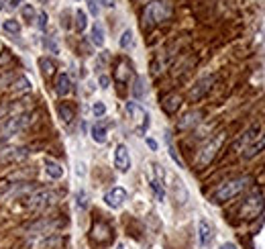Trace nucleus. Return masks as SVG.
Returning a JSON list of instances; mask_svg holds the SVG:
<instances>
[{"label": "nucleus", "instance_id": "nucleus-1", "mask_svg": "<svg viewBox=\"0 0 265 249\" xmlns=\"http://www.w3.org/2000/svg\"><path fill=\"white\" fill-rule=\"evenodd\" d=\"M172 17V4L165 0H153L143 10V27H153Z\"/></svg>", "mask_w": 265, "mask_h": 249}, {"label": "nucleus", "instance_id": "nucleus-2", "mask_svg": "<svg viewBox=\"0 0 265 249\" xmlns=\"http://www.w3.org/2000/svg\"><path fill=\"white\" fill-rule=\"evenodd\" d=\"M33 123V115L31 113H21L15 117H8L4 121V124L0 127V139H8V137H15L17 133L25 131L29 124Z\"/></svg>", "mask_w": 265, "mask_h": 249}, {"label": "nucleus", "instance_id": "nucleus-3", "mask_svg": "<svg viewBox=\"0 0 265 249\" xmlns=\"http://www.w3.org/2000/svg\"><path fill=\"white\" fill-rule=\"evenodd\" d=\"M249 184V178H235V180H229V182L222 184L214 194H212V200L214 202H227L235 196H239L241 192L245 190V186Z\"/></svg>", "mask_w": 265, "mask_h": 249}, {"label": "nucleus", "instance_id": "nucleus-4", "mask_svg": "<svg viewBox=\"0 0 265 249\" xmlns=\"http://www.w3.org/2000/svg\"><path fill=\"white\" fill-rule=\"evenodd\" d=\"M59 243V235L53 231H37L27 237V245L31 249H51Z\"/></svg>", "mask_w": 265, "mask_h": 249}, {"label": "nucleus", "instance_id": "nucleus-5", "mask_svg": "<svg viewBox=\"0 0 265 249\" xmlns=\"http://www.w3.org/2000/svg\"><path fill=\"white\" fill-rule=\"evenodd\" d=\"M222 139H225V135L222 133H218L212 141H208L204 147H202V151H200V156H198V165L200 168H204V165H208L214 157H216V151L220 149V145H222Z\"/></svg>", "mask_w": 265, "mask_h": 249}, {"label": "nucleus", "instance_id": "nucleus-6", "mask_svg": "<svg viewBox=\"0 0 265 249\" xmlns=\"http://www.w3.org/2000/svg\"><path fill=\"white\" fill-rule=\"evenodd\" d=\"M55 200H58V194H55V192H51V190H39V192H35V194H31L29 209L43 211V209H47V206L55 204Z\"/></svg>", "mask_w": 265, "mask_h": 249}, {"label": "nucleus", "instance_id": "nucleus-7", "mask_svg": "<svg viewBox=\"0 0 265 249\" xmlns=\"http://www.w3.org/2000/svg\"><path fill=\"white\" fill-rule=\"evenodd\" d=\"M127 113L133 117V123L137 124V133L139 135H143L145 131H147V127H149V115L143 110V106H139L137 102H129L127 104Z\"/></svg>", "mask_w": 265, "mask_h": 249}, {"label": "nucleus", "instance_id": "nucleus-8", "mask_svg": "<svg viewBox=\"0 0 265 249\" xmlns=\"http://www.w3.org/2000/svg\"><path fill=\"white\" fill-rule=\"evenodd\" d=\"M261 209H263V196L259 194V192H255L253 196H249V198L245 200L243 209H241V217L253 218V217H257V215L261 213Z\"/></svg>", "mask_w": 265, "mask_h": 249}, {"label": "nucleus", "instance_id": "nucleus-9", "mask_svg": "<svg viewBox=\"0 0 265 249\" xmlns=\"http://www.w3.org/2000/svg\"><path fill=\"white\" fill-rule=\"evenodd\" d=\"M115 168L122 174L131 170V156H129V149L124 143H118L115 149Z\"/></svg>", "mask_w": 265, "mask_h": 249}, {"label": "nucleus", "instance_id": "nucleus-10", "mask_svg": "<svg viewBox=\"0 0 265 249\" xmlns=\"http://www.w3.org/2000/svg\"><path fill=\"white\" fill-rule=\"evenodd\" d=\"M214 80H216L214 76H206V78L198 80V82H196V86H194V88L190 90V100H192V102H198L200 98H204V94L212 88Z\"/></svg>", "mask_w": 265, "mask_h": 249}, {"label": "nucleus", "instance_id": "nucleus-11", "mask_svg": "<svg viewBox=\"0 0 265 249\" xmlns=\"http://www.w3.org/2000/svg\"><path fill=\"white\" fill-rule=\"evenodd\" d=\"M127 196H129L127 190L117 186V188L108 190L104 194V202H106V206H110V209H120V206L124 204V200H127Z\"/></svg>", "mask_w": 265, "mask_h": 249}, {"label": "nucleus", "instance_id": "nucleus-12", "mask_svg": "<svg viewBox=\"0 0 265 249\" xmlns=\"http://www.w3.org/2000/svg\"><path fill=\"white\" fill-rule=\"evenodd\" d=\"M29 157V149L27 147H8L0 154V159L2 161H23Z\"/></svg>", "mask_w": 265, "mask_h": 249}, {"label": "nucleus", "instance_id": "nucleus-13", "mask_svg": "<svg viewBox=\"0 0 265 249\" xmlns=\"http://www.w3.org/2000/svg\"><path fill=\"white\" fill-rule=\"evenodd\" d=\"M212 227H210V223L208 220H204V218H200L198 220V239H200V245L202 247H208L212 243Z\"/></svg>", "mask_w": 265, "mask_h": 249}, {"label": "nucleus", "instance_id": "nucleus-14", "mask_svg": "<svg viewBox=\"0 0 265 249\" xmlns=\"http://www.w3.org/2000/svg\"><path fill=\"white\" fill-rule=\"evenodd\" d=\"M72 92V80H69L67 74H58L55 78V94L58 96H67Z\"/></svg>", "mask_w": 265, "mask_h": 249}, {"label": "nucleus", "instance_id": "nucleus-15", "mask_svg": "<svg viewBox=\"0 0 265 249\" xmlns=\"http://www.w3.org/2000/svg\"><path fill=\"white\" fill-rule=\"evenodd\" d=\"M161 106H163V110H165L167 115H174L176 110L182 106V98H179L177 94H167L165 98L161 100Z\"/></svg>", "mask_w": 265, "mask_h": 249}, {"label": "nucleus", "instance_id": "nucleus-16", "mask_svg": "<svg viewBox=\"0 0 265 249\" xmlns=\"http://www.w3.org/2000/svg\"><path fill=\"white\" fill-rule=\"evenodd\" d=\"M43 163H45V172H47V176H49V178L59 180V178L63 176V168H61V165H59L58 161H53V159H45Z\"/></svg>", "mask_w": 265, "mask_h": 249}, {"label": "nucleus", "instance_id": "nucleus-17", "mask_svg": "<svg viewBox=\"0 0 265 249\" xmlns=\"http://www.w3.org/2000/svg\"><path fill=\"white\" fill-rule=\"evenodd\" d=\"M90 39L96 47H102L104 45V29L100 23H94L92 25V31H90Z\"/></svg>", "mask_w": 265, "mask_h": 249}, {"label": "nucleus", "instance_id": "nucleus-18", "mask_svg": "<svg viewBox=\"0 0 265 249\" xmlns=\"http://www.w3.org/2000/svg\"><path fill=\"white\" fill-rule=\"evenodd\" d=\"M149 182H151V190H153V194H155V198H157V200H163V198H165V188H163V184H161V174H159V178L151 176Z\"/></svg>", "mask_w": 265, "mask_h": 249}, {"label": "nucleus", "instance_id": "nucleus-19", "mask_svg": "<svg viewBox=\"0 0 265 249\" xmlns=\"http://www.w3.org/2000/svg\"><path fill=\"white\" fill-rule=\"evenodd\" d=\"M263 149H265V133L261 135V141L257 139V141H255L253 145H249V149L245 151V157H247V159H251V157H255V156L259 154V151H263Z\"/></svg>", "mask_w": 265, "mask_h": 249}, {"label": "nucleus", "instance_id": "nucleus-20", "mask_svg": "<svg viewBox=\"0 0 265 249\" xmlns=\"http://www.w3.org/2000/svg\"><path fill=\"white\" fill-rule=\"evenodd\" d=\"M58 113H59V117H61L65 123H69V121L74 119V106L67 104V102H59V104H58Z\"/></svg>", "mask_w": 265, "mask_h": 249}, {"label": "nucleus", "instance_id": "nucleus-21", "mask_svg": "<svg viewBox=\"0 0 265 249\" xmlns=\"http://www.w3.org/2000/svg\"><path fill=\"white\" fill-rule=\"evenodd\" d=\"M92 139L96 143H106V139H108L106 127H102V124H94V127H92Z\"/></svg>", "mask_w": 265, "mask_h": 249}, {"label": "nucleus", "instance_id": "nucleus-22", "mask_svg": "<svg viewBox=\"0 0 265 249\" xmlns=\"http://www.w3.org/2000/svg\"><path fill=\"white\" fill-rule=\"evenodd\" d=\"M2 29H4L6 33H10V35H19V33H21V25H19V21H15V19H8V21L2 23Z\"/></svg>", "mask_w": 265, "mask_h": 249}, {"label": "nucleus", "instance_id": "nucleus-23", "mask_svg": "<svg viewBox=\"0 0 265 249\" xmlns=\"http://www.w3.org/2000/svg\"><path fill=\"white\" fill-rule=\"evenodd\" d=\"M257 133H259V124H253L247 133H245V137L239 141V145H249L251 141H255V137H257Z\"/></svg>", "mask_w": 265, "mask_h": 249}, {"label": "nucleus", "instance_id": "nucleus-24", "mask_svg": "<svg viewBox=\"0 0 265 249\" xmlns=\"http://www.w3.org/2000/svg\"><path fill=\"white\" fill-rule=\"evenodd\" d=\"M39 67L43 70V76L47 78V76H51V74H53L55 63H53L51 60H47V58H41V60H39Z\"/></svg>", "mask_w": 265, "mask_h": 249}, {"label": "nucleus", "instance_id": "nucleus-25", "mask_svg": "<svg viewBox=\"0 0 265 249\" xmlns=\"http://www.w3.org/2000/svg\"><path fill=\"white\" fill-rule=\"evenodd\" d=\"M118 45H120L122 49H129V47H133V31H131V29L122 31L120 41H118Z\"/></svg>", "mask_w": 265, "mask_h": 249}, {"label": "nucleus", "instance_id": "nucleus-26", "mask_svg": "<svg viewBox=\"0 0 265 249\" xmlns=\"http://www.w3.org/2000/svg\"><path fill=\"white\" fill-rule=\"evenodd\" d=\"M88 27V19H86V12L84 10H76V29L82 33L84 29Z\"/></svg>", "mask_w": 265, "mask_h": 249}, {"label": "nucleus", "instance_id": "nucleus-27", "mask_svg": "<svg viewBox=\"0 0 265 249\" xmlns=\"http://www.w3.org/2000/svg\"><path fill=\"white\" fill-rule=\"evenodd\" d=\"M133 94H135V98H143V94H145V82H143V78H137L135 80Z\"/></svg>", "mask_w": 265, "mask_h": 249}, {"label": "nucleus", "instance_id": "nucleus-28", "mask_svg": "<svg viewBox=\"0 0 265 249\" xmlns=\"http://www.w3.org/2000/svg\"><path fill=\"white\" fill-rule=\"evenodd\" d=\"M76 204H78L80 211H84L88 206V196H86V192H84V190H80L78 194H76Z\"/></svg>", "mask_w": 265, "mask_h": 249}, {"label": "nucleus", "instance_id": "nucleus-29", "mask_svg": "<svg viewBox=\"0 0 265 249\" xmlns=\"http://www.w3.org/2000/svg\"><path fill=\"white\" fill-rule=\"evenodd\" d=\"M12 90H31V82L27 78H19L15 84H12Z\"/></svg>", "mask_w": 265, "mask_h": 249}, {"label": "nucleus", "instance_id": "nucleus-30", "mask_svg": "<svg viewBox=\"0 0 265 249\" xmlns=\"http://www.w3.org/2000/svg\"><path fill=\"white\" fill-rule=\"evenodd\" d=\"M127 74H131L129 63H120V65H118V72H117V78H118L120 82H124V80H127Z\"/></svg>", "mask_w": 265, "mask_h": 249}, {"label": "nucleus", "instance_id": "nucleus-31", "mask_svg": "<svg viewBox=\"0 0 265 249\" xmlns=\"http://www.w3.org/2000/svg\"><path fill=\"white\" fill-rule=\"evenodd\" d=\"M37 27L41 31H45L47 29V12L45 10H41L39 12V17H37Z\"/></svg>", "mask_w": 265, "mask_h": 249}, {"label": "nucleus", "instance_id": "nucleus-32", "mask_svg": "<svg viewBox=\"0 0 265 249\" xmlns=\"http://www.w3.org/2000/svg\"><path fill=\"white\" fill-rule=\"evenodd\" d=\"M23 19H25V21H33V19H35V10H33L31 4H25V6H23Z\"/></svg>", "mask_w": 265, "mask_h": 249}, {"label": "nucleus", "instance_id": "nucleus-33", "mask_svg": "<svg viewBox=\"0 0 265 249\" xmlns=\"http://www.w3.org/2000/svg\"><path fill=\"white\" fill-rule=\"evenodd\" d=\"M92 113H94V117H104V115H106L104 102H96V104L92 106Z\"/></svg>", "mask_w": 265, "mask_h": 249}, {"label": "nucleus", "instance_id": "nucleus-34", "mask_svg": "<svg viewBox=\"0 0 265 249\" xmlns=\"http://www.w3.org/2000/svg\"><path fill=\"white\" fill-rule=\"evenodd\" d=\"M196 117H200V113H192V115L184 117L186 121H182V123H179V127H182V129H186V127H188V124H192V123H196V121H198Z\"/></svg>", "mask_w": 265, "mask_h": 249}, {"label": "nucleus", "instance_id": "nucleus-35", "mask_svg": "<svg viewBox=\"0 0 265 249\" xmlns=\"http://www.w3.org/2000/svg\"><path fill=\"white\" fill-rule=\"evenodd\" d=\"M23 2H25V0H4V6H6L8 10H15V8H19Z\"/></svg>", "mask_w": 265, "mask_h": 249}, {"label": "nucleus", "instance_id": "nucleus-36", "mask_svg": "<svg viewBox=\"0 0 265 249\" xmlns=\"http://www.w3.org/2000/svg\"><path fill=\"white\" fill-rule=\"evenodd\" d=\"M88 6H90V12L94 17H98V12H100V6H98V0H88Z\"/></svg>", "mask_w": 265, "mask_h": 249}, {"label": "nucleus", "instance_id": "nucleus-37", "mask_svg": "<svg viewBox=\"0 0 265 249\" xmlns=\"http://www.w3.org/2000/svg\"><path fill=\"white\" fill-rule=\"evenodd\" d=\"M100 86L102 88H108L110 86V78L108 76H100Z\"/></svg>", "mask_w": 265, "mask_h": 249}, {"label": "nucleus", "instance_id": "nucleus-38", "mask_svg": "<svg viewBox=\"0 0 265 249\" xmlns=\"http://www.w3.org/2000/svg\"><path fill=\"white\" fill-rule=\"evenodd\" d=\"M220 249H239V247H236L235 243H225V245H222Z\"/></svg>", "mask_w": 265, "mask_h": 249}, {"label": "nucleus", "instance_id": "nucleus-39", "mask_svg": "<svg viewBox=\"0 0 265 249\" xmlns=\"http://www.w3.org/2000/svg\"><path fill=\"white\" fill-rule=\"evenodd\" d=\"M147 145H149V147H151L153 151H155V149H157V143H155V141H153V139H147Z\"/></svg>", "mask_w": 265, "mask_h": 249}, {"label": "nucleus", "instance_id": "nucleus-40", "mask_svg": "<svg viewBox=\"0 0 265 249\" xmlns=\"http://www.w3.org/2000/svg\"><path fill=\"white\" fill-rule=\"evenodd\" d=\"M4 8V0H0V10H2Z\"/></svg>", "mask_w": 265, "mask_h": 249}, {"label": "nucleus", "instance_id": "nucleus-41", "mask_svg": "<svg viewBox=\"0 0 265 249\" xmlns=\"http://www.w3.org/2000/svg\"><path fill=\"white\" fill-rule=\"evenodd\" d=\"M117 249H124V245H117Z\"/></svg>", "mask_w": 265, "mask_h": 249}]
</instances>
